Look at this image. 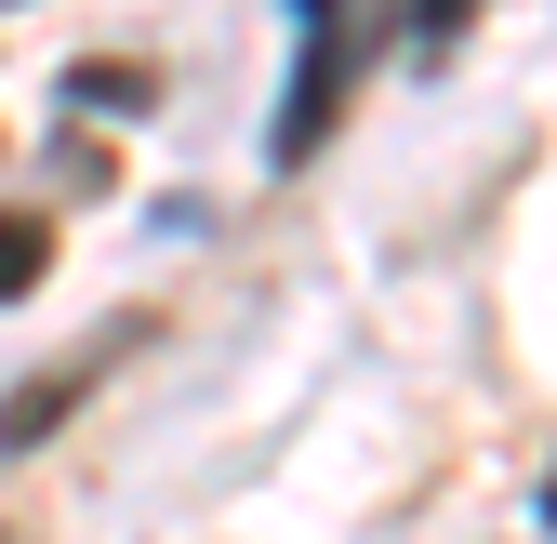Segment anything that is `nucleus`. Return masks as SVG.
Wrapping results in <instances>:
<instances>
[{
    "label": "nucleus",
    "instance_id": "1",
    "mask_svg": "<svg viewBox=\"0 0 557 544\" xmlns=\"http://www.w3.org/2000/svg\"><path fill=\"white\" fill-rule=\"evenodd\" d=\"M293 27H306V53H293V94H278V120H265V160L278 173H306L319 147H332V120H345V81L385 53V0H293Z\"/></svg>",
    "mask_w": 557,
    "mask_h": 544
},
{
    "label": "nucleus",
    "instance_id": "2",
    "mask_svg": "<svg viewBox=\"0 0 557 544\" xmlns=\"http://www.w3.org/2000/svg\"><path fill=\"white\" fill-rule=\"evenodd\" d=\"M81 398H94V359H66V372H40L27 398H14V412H0V452H40L66 412H81Z\"/></svg>",
    "mask_w": 557,
    "mask_h": 544
},
{
    "label": "nucleus",
    "instance_id": "3",
    "mask_svg": "<svg viewBox=\"0 0 557 544\" xmlns=\"http://www.w3.org/2000/svg\"><path fill=\"white\" fill-rule=\"evenodd\" d=\"M40 280H53V226L40 213H0V306H27Z\"/></svg>",
    "mask_w": 557,
    "mask_h": 544
},
{
    "label": "nucleus",
    "instance_id": "4",
    "mask_svg": "<svg viewBox=\"0 0 557 544\" xmlns=\"http://www.w3.org/2000/svg\"><path fill=\"white\" fill-rule=\"evenodd\" d=\"M147 94H160L147 66H66V107H81V120H94V107H147Z\"/></svg>",
    "mask_w": 557,
    "mask_h": 544
},
{
    "label": "nucleus",
    "instance_id": "5",
    "mask_svg": "<svg viewBox=\"0 0 557 544\" xmlns=\"http://www.w3.org/2000/svg\"><path fill=\"white\" fill-rule=\"evenodd\" d=\"M465 14H478V0H411L398 27H411V53H451V40H465Z\"/></svg>",
    "mask_w": 557,
    "mask_h": 544
},
{
    "label": "nucleus",
    "instance_id": "6",
    "mask_svg": "<svg viewBox=\"0 0 557 544\" xmlns=\"http://www.w3.org/2000/svg\"><path fill=\"white\" fill-rule=\"evenodd\" d=\"M544 531H557V479H544Z\"/></svg>",
    "mask_w": 557,
    "mask_h": 544
}]
</instances>
